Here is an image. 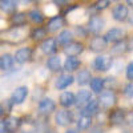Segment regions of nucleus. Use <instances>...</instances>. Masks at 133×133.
<instances>
[{"mask_svg": "<svg viewBox=\"0 0 133 133\" xmlns=\"http://www.w3.org/2000/svg\"><path fill=\"white\" fill-rule=\"evenodd\" d=\"M127 3H128V5L133 7V0H127Z\"/></svg>", "mask_w": 133, "mask_h": 133, "instance_id": "42", "label": "nucleus"}, {"mask_svg": "<svg viewBox=\"0 0 133 133\" xmlns=\"http://www.w3.org/2000/svg\"><path fill=\"white\" fill-rule=\"evenodd\" d=\"M75 96H76V103H75V105H76L77 108H83V107L92 98V92L88 91V89H80L79 92H77V95H75Z\"/></svg>", "mask_w": 133, "mask_h": 133, "instance_id": "21", "label": "nucleus"}, {"mask_svg": "<svg viewBox=\"0 0 133 133\" xmlns=\"http://www.w3.org/2000/svg\"><path fill=\"white\" fill-rule=\"evenodd\" d=\"M98 104L104 109L113 108L117 103V96L113 91H103L101 93H98Z\"/></svg>", "mask_w": 133, "mask_h": 133, "instance_id": "3", "label": "nucleus"}, {"mask_svg": "<svg viewBox=\"0 0 133 133\" xmlns=\"http://www.w3.org/2000/svg\"><path fill=\"white\" fill-rule=\"evenodd\" d=\"M75 121L73 113L68 109H59L57 112H55V124L57 127H68Z\"/></svg>", "mask_w": 133, "mask_h": 133, "instance_id": "2", "label": "nucleus"}, {"mask_svg": "<svg viewBox=\"0 0 133 133\" xmlns=\"http://www.w3.org/2000/svg\"><path fill=\"white\" fill-rule=\"evenodd\" d=\"M75 103H76V96H75V93H72L69 91H64L59 97V104L65 109H69L71 107H73Z\"/></svg>", "mask_w": 133, "mask_h": 133, "instance_id": "16", "label": "nucleus"}, {"mask_svg": "<svg viewBox=\"0 0 133 133\" xmlns=\"http://www.w3.org/2000/svg\"><path fill=\"white\" fill-rule=\"evenodd\" d=\"M88 133H104V129L101 127H98V125H95V127H91L89 128Z\"/></svg>", "mask_w": 133, "mask_h": 133, "instance_id": "35", "label": "nucleus"}, {"mask_svg": "<svg viewBox=\"0 0 133 133\" xmlns=\"http://www.w3.org/2000/svg\"><path fill=\"white\" fill-rule=\"evenodd\" d=\"M79 129H75V128H69L68 130H65V133H79Z\"/></svg>", "mask_w": 133, "mask_h": 133, "instance_id": "38", "label": "nucleus"}, {"mask_svg": "<svg viewBox=\"0 0 133 133\" xmlns=\"http://www.w3.org/2000/svg\"><path fill=\"white\" fill-rule=\"evenodd\" d=\"M76 123H77V129H79V130H88V129L92 127L93 117H89V116H80L79 120H77Z\"/></svg>", "mask_w": 133, "mask_h": 133, "instance_id": "28", "label": "nucleus"}, {"mask_svg": "<svg viewBox=\"0 0 133 133\" xmlns=\"http://www.w3.org/2000/svg\"><path fill=\"white\" fill-rule=\"evenodd\" d=\"M124 35H125V32L121 29V28H110V29L105 33L104 37L107 39L108 43L115 44V43H117V41H120V40H123V39H124Z\"/></svg>", "mask_w": 133, "mask_h": 133, "instance_id": "19", "label": "nucleus"}, {"mask_svg": "<svg viewBox=\"0 0 133 133\" xmlns=\"http://www.w3.org/2000/svg\"><path fill=\"white\" fill-rule=\"evenodd\" d=\"M69 0H53V3L56 4V5H64V4H66Z\"/></svg>", "mask_w": 133, "mask_h": 133, "instance_id": "36", "label": "nucleus"}, {"mask_svg": "<svg viewBox=\"0 0 133 133\" xmlns=\"http://www.w3.org/2000/svg\"><path fill=\"white\" fill-rule=\"evenodd\" d=\"M110 2H118V0H110Z\"/></svg>", "mask_w": 133, "mask_h": 133, "instance_id": "46", "label": "nucleus"}, {"mask_svg": "<svg viewBox=\"0 0 133 133\" xmlns=\"http://www.w3.org/2000/svg\"><path fill=\"white\" fill-rule=\"evenodd\" d=\"M47 29L45 28H43V27H36V28H33L31 31V35L29 37L32 40H35V41H40V40H44L47 37Z\"/></svg>", "mask_w": 133, "mask_h": 133, "instance_id": "30", "label": "nucleus"}, {"mask_svg": "<svg viewBox=\"0 0 133 133\" xmlns=\"http://www.w3.org/2000/svg\"><path fill=\"white\" fill-rule=\"evenodd\" d=\"M112 17L118 21V23H123L125 21L128 17H129V11H128V7L124 5V4H117L113 7L112 9Z\"/></svg>", "mask_w": 133, "mask_h": 133, "instance_id": "13", "label": "nucleus"}, {"mask_svg": "<svg viewBox=\"0 0 133 133\" xmlns=\"http://www.w3.org/2000/svg\"><path fill=\"white\" fill-rule=\"evenodd\" d=\"M28 19L32 21V23H35V24H43L44 23V20H45V16H44L43 12H40L39 9H32L28 12Z\"/></svg>", "mask_w": 133, "mask_h": 133, "instance_id": "29", "label": "nucleus"}, {"mask_svg": "<svg viewBox=\"0 0 133 133\" xmlns=\"http://www.w3.org/2000/svg\"><path fill=\"white\" fill-rule=\"evenodd\" d=\"M129 45H128V43L123 39V40H120V41H117V43H115L113 44V47H112V49H110V53L112 55H123V53H125L129 48H128Z\"/></svg>", "mask_w": 133, "mask_h": 133, "instance_id": "27", "label": "nucleus"}, {"mask_svg": "<svg viewBox=\"0 0 133 133\" xmlns=\"http://www.w3.org/2000/svg\"><path fill=\"white\" fill-rule=\"evenodd\" d=\"M110 4V0H97L95 3V9L96 11H104L109 7Z\"/></svg>", "mask_w": 133, "mask_h": 133, "instance_id": "32", "label": "nucleus"}, {"mask_svg": "<svg viewBox=\"0 0 133 133\" xmlns=\"http://www.w3.org/2000/svg\"><path fill=\"white\" fill-rule=\"evenodd\" d=\"M28 93H29L28 87H25V85L17 87L16 89L12 92V95H11V103H12L14 105L23 104L25 101V98L28 97Z\"/></svg>", "mask_w": 133, "mask_h": 133, "instance_id": "7", "label": "nucleus"}, {"mask_svg": "<svg viewBox=\"0 0 133 133\" xmlns=\"http://www.w3.org/2000/svg\"><path fill=\"white\" fill-rule=\"evenodd\" d=\"M92 79V73L89 69H80L79 72H77L76 77H75V80L77 81V84H79L80 87H85L89 84Z\"/></svg>", "mask_w": 133, "mask_h": 133, "instance_id": "23", "label": "nucleus"}, {"mask_svg": "<svg viewBox=\"0 0 133 133\" xmlns=\"http://www.w3.org/2000/svg\"><path fill=\"white\" fill-rule=\"evenodd\" d=\"M108 121L112 125L117 127V125H123L125 121V112L123 109H113L110 110L108 115Z\"/></svg>", "mask_w": 133, "mask_h": 133, "instance_id": "14", "label": "nucleus"}, {"mask_svg": "<svg viewBox=\"0 0 133 133\" xmlns=\"http://www.w3.org/2000/svg\"><path fill=\"white\" fill-rule=\"evenodd\" d=\"M43 133H56V130H53V129H49V128H48V129L44 130Z\"/></svg>", "mask_w": 133, "mask_h": 133, "instance_id": "40", "label": "nucleus"}, {"mask_svg": "<svg viewBox=\"0 0 133 133\" xmlns=\"http://www.w3.org/2000/svg\"><path fill=\"white\" fill-rule=\"evenodd\" d=\"M14 63H15V59L12 55H9V53L2 55L0 56V71H3V72L11 71L14 66Z\"/></svg>", "mask_w": 133, "mask_h": 133, "instance_id": "22", "label": "nucleus"}, {"mask_svg": "<svg viewBox=\"0 0 133 133\" xmlns=\"http://www.w3.org/2000/svg\"><path fill=\"white\" fill-rule=\"evenodd\" d=\"M80 65H81V61L77 56H66V59L63 64V68H64L65 72L71 73V72H75V71L79 69Z\"/></svg>", "mask_w": 133, "mask_h": 133, "instance_id": "17", "label": "nucleus"}, {"mask_svg": "<svg viewBox=\"0 0 133 133\" xmlns=\"http://www.w3.org/2000/svg\"><path fill=\"white\" fill-rule=\"evenodd\" d=\"M89 49L95 53H101L104 52L107 48H108V41L104 36H100V35H96L95 37L91 39L89 41Z\"/></svg>", "mask_w": 133, "mask_h": 133, "instance_id": "5", "label": "nucleus"}, {"mask_svg": "<svg viewBox=\"0 0 133 133\" xmlns=\"http://www.w3.org/2000/svg\"><path fill=\"white\" fill-rule=\"evenodd\" d=\"M3 115H4V108H3L2 105H0V117H2Z\"/></svg>", "mask_w": 133, "mask_h": 133, "instance_id": "41", "label": "nucleus"}, {"mask_svg": "<svg viewBox=\"0 0 133 133\" xmlns=\"http://www.w3.org/2000/svg\"><path fill=\"white\" fill-rule=\"evenodd\" d=\"M45 66H47V69L53 72V73H56V72H60L61 71V59L60 56H57V55H51V57H48L47 63H45Z\"/></svg>", "mask_w": 133, "mask_h": 133, "instance_id": "20", "label": "nucleus"}, {"mask_svg": "<svg viewBox=\"0 0 133 133\" xmlns=\"http://www.w3.org/2000/svg\"><path fill=\"white\" fill-rule=\"evenodd\" d=\"M16 7L17 4L15 3V0H0V9L4 14H12Z\"/></svg>", "mask_w": 133, "mask_h": 133, "instance_id": "31", "label": "nucleus"}, {"mask_svg": "<svg viewBox=\"0 0 133 133\" xmlns=\"http://www.w3.org/2000/svg\"><path fill=\"white\" fill-rule=\"evenodd\" d=\"M124 96L127 98L133 100V81H129L125 87H124Z\"/></svg>", "mask_w": 133, "mask_h": 133, "instance_id": "33", "label": "nucleus"}, {"mask_svg": "<svg viewBox=\"0 0 133 133\" xmlns=\"http://www.w3.org/2000/svg\"><path fill=\"white\" fill-rule=\"evenodd\" d=\"M100 112V104H98V100L97 98H91L80 110V116H89L93 117Z\"/></svg>", "mask_w": 133, "mask_h": 133, "instance_id": "8", "label": "nucleus"}, {"mask_svg": "<svg viewBox=\"0 0 133 133\" xmlns=\"http://www.w3.org/2000/svg\"><path fill=\"white\" fill-rule=\"evenodd\" d=\"M64 17L60 16V15H56V16H53L48 20V24L45 27L47 32L48 33H53V32H57L59 29H61L64 27Z\"/></svg>", "mask_w": 133, "mask_h": 133, "instance_id": "15", "label": "nucleus"}, {"mask_svg": "<svg viewBox=\"0 0 133 133\" xmlns=\"http://www.w3.org/2000/svg\"><path fill=\"white\" fill-rule=\"evenodd\" d=\"M75 83V76L71 75V73H61L56 81H55V88H56L57 91H64L66 88H69L72 84Z\"/></svg>", "mask_w": 133, "mask_h": 133, "instance_id": "9", "label": "nucleus"}, {"mask_svg": "<svg viewBox=\"0 0 133 133\" xmlns=\"http://www.w3.org/2000/svg\"><path fill=\"white\" fill-rule=\"evenodd\" d=\"M72 40H73V32L69 31V29H63L59 33V36L56 37V41L60 45H65V44H68Z\"/></svg>", "mask_w": 133, "mask_h": 133, "instance_id": "26", "label": "nucleus"}, {"mask_svg": "<svg viewBox=\"0 0 133 133\" xmlns=\"http://www.w3.org/2000/svg\"><path fill=\"white\" fill-rule=\"evenodd\" d=\"M23 133H35L33 130H25V132H23Z\"/></svg>", "mask_w": 133, "mask_h": 133, "instance_id": "44", "label": "nucleus"}, {"mask_svg": "<svg viewBox=\"0 0 133 133\" xmlns=\"http://www.w3.org/2000/svg\"><path fill=\"white\" fill-rule=\"evenodd\" d=\"M0 133H5V125H4V120L0 121Z\"/></svg>", "mask_w": 133, "mask_h": 133, "instance_id": "37", "label": "nucleus"}, {"mask_svg": "<svg viewBox=\"0 0 133 133\" xmlns=\"http://www.w3.org/2000/svg\"><path fill=\"white\" fill-rule=\"evenodd\" d=\"M27 14L24 12H16L12 15V17H11V23H12L14 27H23L27 24Z\"/></svg>", "mask_w": 133, "mask_h": 133, "instance_id": "25", "label": "nucleus"}, {"mask_svg": "<svg viewBox=\"0 0 133 133\" xmlns=\"http://www.w3.org/2000/svg\"><path fill=\"white\" fill-rule=\"evenodd\" d=\"M113 59L110 55H97L92 61V68L96 72H107L112 68Z\"/></svg>", "mask_w": 133, "mask_h": 133, "instance_id": "1", "label": "nucleus"}, {"mask_svg": "<svg viewBox=\"0 0 133 133\" xmlns=\"http://www.w3.org/2000/svg\"><path fill=\"white\" fill-rule=\"evenodd\" d=\"M4 125H5V133H15L21 125V118L16 116H8L4 120Z\"/></svg>", "mask_w": 133, "mask_h": 133, "instance_id": "18", "label": "nucleus"}, {"mask_svg": "<svg viewBox=\"0 0 133 133\" xmlns=\"http://www.w3.org/2000/svg\"><path fill=\"white\" fill-rule=\"evenodd\" d=\"M41 52L48 55V56H51V55H55L57 52V48H59V44L56 41V39L53 37H48V39H44L43 43H41Z\"/></svg>", "mask_w": 133, "mask_h": 133, "instance_id": "12", "label": "nucleus"}, {"mask_svg": "<svg viewBox=\"0 0 133 133\" xmlns=\"http://www.w3.org/2000/svg\"><path fill=\"white\" fill-rule=\"evenodd\" d=\"M125 77H127V80L133 81V61L128 63V65H127V68H125Z\"/></svg>", "mask_w": 133, "mask_h": 133, "instance_id": "34", "label": "nucleus"}, {"mask_svg": "<svg viewBox=\"0 0 133 133\" xmlns=\"http://www.w3.org/2000/svg\"><path fill=\"white\" fill-rule=\"evenodd\" d=\"M28 2H31V0H15V3L17 4V3H21V4H25V3H28Z\"/></svg>", "mask_w": 133, "mask_h": 133, "instance_id": "39", "label": "nucleus"}, {"mask_svg": "<svg viewBox=\"0 0 133 133\" xmlns=\"http://www.w3.org/2000/svg\"><path fill=\"white\" fill-rule=\"evenodd\" d=\"M32 48L31 47H23V48H19L15 55H14V59L17 64H25L32 59Z\"/></svg>", "mask_w": 133, "mask_h": 133, "instance_id": "11", "label": "nucleus"}, {"mask_svg": "<svg viewBox=\"0 0 133 133\" xmlns=\"http://www.w3.org/2000/svg\"><path fill=\"white\" fill-rule=\"evenodd\" d=\"M130 125H132V128H133V115L130 116Z\"/></svg>", "mask_w": 133, "mask_h": 133, "instance_id": "43", "label": "nucleus"}, {"mask_svg": "<svg viewBox=\"0 0 133 133\" xmlns=\"http://www.w3.org/2000/svg\"><path fill=\"white\" fill-rule=\"evenodd\" d=\"M89 85H91V92L95 95L101 93L105 89V84H104L103 77H92L89 81Z\"/></svg>", "mask_w": 133, "mask_h": 133, "instance_id": "24", "label": "nucleus"}, {"mask_svg": "<svg viewBox=\"0 0 133 133\" xmlns=\"http://www.w3.org/2000/svg\"><path fill=\"white\" fill-rule=\"evenodd\" d=\"M84 44L81 41H69L68 44H65L64 45V53L66 56H79L84 52Z\"/></svg>", "mask_w": 133, "mask_h": 133, "instance_id": "10", "label": "nucleus"}, {"mask_svg": "<svg viewBox=\"0 0 133 133\" xmlns=\"http://www.w3.org/2000/svg\"><path fill=\"white\" fill-rule=\"evenodd\" d=\"M37 110L41 116L48 117L51 113H53L55 110H56V103H55V100L51 98V97H43L41 100H39Z\"/></svg>", "mask_w": 133, "mask_h": 133, "instance_id": "4", "label": "nucleus"}, {"mask_svg": "<svg viewBox=\"0 0 133 133\" xmlns=\"http://www.w3.org/2000/svg\"><path fill=\"white\" fill-rule=\"evenodd\" d=\"M105 27V20L101 17V16H92L88 21V27H87V31L93 33V35H98Z\"/></svg>", "mask_w": 133, "mask_h": 133, "instance_id": "6", "label": "nucleus"}, {"mask_svg": "<svg viewBox=\"0 0 133 133\" xmlns=\"http://www.w3.org/2000/svg\"><path fill=\"white\" fill-rule=\"evenodd\" d=\"M31 2H40V0H31Z\"/></svg>", "mask_w": 133, "mask_h": 133, "instance_id": "45", "label": "nucleus"}]
</instances>
